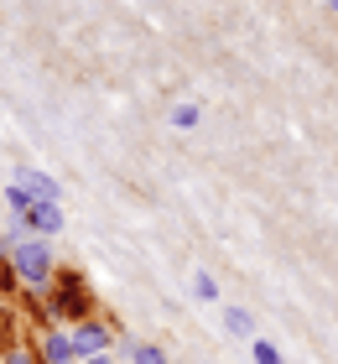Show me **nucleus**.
<instances>
[{
    "mask_svg": "<svg viewBox=\"0 0 338 364\" xmlns=\"http://www.w3.org/2000/svg\"><path fill=\"white\" fill-rule=\"evenodd\" d=\"M255 354H260V364H281L276 354H270V343H255Z\"/></svg>",
    "mask_w": 338,
    "mask_h": 364,
    "instance_id": "f257e3e1",
    "label": "nucleus"
}]
</instances>
